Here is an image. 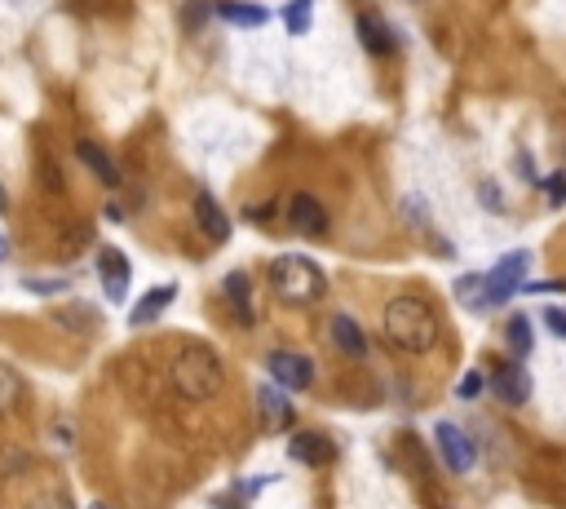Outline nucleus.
<instances>
[{
  "label": "nucleus",
  "instance_id": "obj_22",
  "mask_svg": "<svg viewBox=\"0 0 566 509\" xmlns=\"http://www.w3.org/2000/svg\"><path fill=\"white\" fill-rule=\"evenodd\" d=\"M483 385H487V381H483V372H465V377H461V385H457V394H461V398H478V394H483Z\"/></svg>",
  "mask_w": 566,
  "mask_h": 509
},
{
  "label": "nucleus",
  "instance_id": "obj_13",
  "mask_svg": "<svg viewBox=\"0 0 566 509\" xmlns=\"http://www.w3.org/2000/svg\"><path fill=\"white\" fill-rule=\"evenodd\" d=\"M288 452L301 461V465H327L332 456H336V448H332V439H323V435H292V443H288Z\"/></svg>",
  "mask_w": 566,
  "mask_h": 509
},
{
  "label": "nucleus",
  "instance_id": "obj_3",
  "mask_svg": "<svg viewBox=\"0 0 566 509\" xmlns=\"http://www.w3.org/2000/svg\"><path fill=\"white\" fill-rule=\"evenodd\" d=\"M270 284L275 292L288 301V305H314L323 292H327V275L319 262L301 257V253H284L275 266H270Z\"/></svg>",
  "mask_w": 566,
  "mask_h": 509
},
{
  "label": "nucleus",
  "instance_id": "obj_15",
  "mask_svg": "<svg viewBox=\"0 0 566 509\" xmlns=\"http://www.w3.org/2000/svg\"><path fill=\"white\" fill-rule=\"evenodd\" d=\"M226 297H231V305H235V320L240 324H253V284H249L244 270L226 275Z\"/></svg>",
  "mask_w": 566,
  "mask_h": 509
},
{
  "label": "nucleus",
  "instance_id": "obj_4",
  "mask_svg": "<svg viewBox=\"0 0 566 509\" xmlns=\"http://www.w3.org/2000/svg\"><path fill=\"white\" fill-rule=\"evenodd\" d=\"M531 270V257L527 253H509V257H500L487 275H478V297H474V311H492V305H505L527 279Z\"/></svg>",
  "mask_w": 566,
  "mask_h": 509
},
{
  "label": "nucleus",
  "instance_id": "obj_25",
  "mask_svg": "<svg viewBox=\"0 0 566 509\" xmlns=\"http://www.w3.org/2000/svg\"><path fill=\"white\" fill-rule=\"evenodd\" d=\"M544 324H548V333H553V337H566V320H562L557 305H548V311H544Z\"/></svg>",
  "mask_w": 566,
  "mask_h": 509
},
{
  "label": "nucleus",
  "instance_id": "obj_29",
  "mask_svg": "<svg viewBox=\"0 0 566 509\" xmlns=\"http://www.w3.org/2000/svg\"><path fill=\"white\" fill-rule=\"evenodd\" d=\"M89 509H106V505H102V500H97V505H89Z\"/></svg>",
  "mask_w": 566,
  "mask_h": 509
},
{
  "label": "nucleus",
  "instance_id": "obj_1",
  "mask_svg": "<svg viewBox=\"0 0 566 509\" xmlns=\"http://www.w3.org/2000/svg\"><path fill=\"white\" fill-rule=\"evenodd\" d=\"M390 346L407 350V355H425L438 346L442 337V324H438V311L425 301V297H394L385 305V320H381Z\"/></svg>",
  "mask_w": 566,
  "mask_h": 509
},
{
  "label": "nucleus",
  "instance_id": "obj_2",
  "mask_svg": "<svg viewBox=\"0 0 566 509\" xmlns=\"http://www.w3.org/2000/svg\"><path fill=\"white\" fill-rule=\"evenodd\" d=\"M169 381H173V390L182 394V398H190V403H208L217 390H221V381H226V368H221V359L208 350V346H182L177 355H173V363H169Z\"/></svg>",
  "mask_w": 566,
  "mask_h": 509
},
{
  "label": "nucleus",
  "instance_id": "obj_27",
  "mask_svg": "<svg viewBox=\"0 0 566 509\" xmlns=\"http://www.w3.org/2000/svg\"><path fill=\"white\" fill-rule=\"evenodd\" d=\"M483 199H487V209H500V190L492 182H483Z\"/></svg>",
  "mask_w": 566,
  "mask_h": 509
},
{
  "label": "nucleus",
  "instance_id": "obj_14",
  "mask_svg": "<svg viewBox=\"0 0 566 509\" xmlns=\"http://www.w3.org/2000/svg\"><path fill=\"white\" fill-rule=\"evenodd\" d=\"M173 297H177V288H173V284H160V288H151V292L138 301V311L129 315V324H134V328H142V324H155V320L164 315V305H169Z\"/></svg>",
  "mask_w": 566,
  "mask_h": 509
},
{
  "label": "nucleus",
  "instance_id": "obj_7",
  "mask_svg": "<svg viewBox=\"0 0 566 509\" xmlns=\"http://www.w3.org/2000/svg\"><path fill=\"white\" fill-rule=\"evenodd\" d=\"M257 413H262V421H266V430H288L292 426V403H288V394H284V385H275V381H262L257 385Z\"/></svg>",
  "mask_w": 566,
  "mask_h": 509
},
{
  "label": "nucleus",
  "instance_id": "obj_8",
  "mask_svg": "<svg viewBox=\"0 0 566 509\" xmlns=\"http://www.w3.org/2000/svg\"><path fill=\"white\" fill-rule=\"evenodd\" d=\"M288 227L301 231V235H323L327 231V209H323L314 195L301 190V195L288 199Z\"/></svg>",
  "mask_w": 566,
  "mask_h": 509
},
{
  "label": "nucleus",
  "instance_id": "obj_21",
  "mask_svg": "<svg viewBox=\"0 0 566 509\" xmlns=\"http://www.w3.org/2000/svg\"><path fill=\"white\" fill-rule=\"evenodd\" d=\"M310 10H314V0H288L284 5V27L292 36H305L310 32Z\"/></svg>",
  "mask_w": 566,
  "mask_h": 509
},
{
  "label": "nucleus",
  "instance_id": "obj_23",
  "mask_svg": "<svg viewBox=\"0 0 566 509\" xmlns=\"http://www.w3.org/2000/svg\"><path fill=\"white\" fill-rule=\"evenodd\" d=\"M32 509H71V500H67L62 491H45V496L32 500Z\"/></svg>",
  "mask_w": 566,
  "mask_h": 509
},
{
  "label": "nucleus",
  "instance_id": "obj_16",
  "mask_svg": "<svg viewBox=\"0 0 566 509\" xmlns=\"http://www.w3.org/2000/svg\"><path fill=\"white\" fill-rule=\"evenodd\" d=\"M355 27H359V41H363V49H368L372 58H385V54H390V45H394V41H390V27H385L377 14H359Z\"/></svg>",
  "mask_w": 566,
  "mask_h": 509
},
{
  "label": "nucleus",
  "instance_id": "obj_20",
  "mask_svg": "<svg viewBox=\"0 0 566 509\" xmlns=\"http://www.w3.org/2000/svg\"><path fill=\"white\" fill-rule=\"evenodd\" d=\"M19 398H23V381H19V372L0 363V417H5V413H14V407H19Z\"/></svg>",
  "mask_w": 566,
  "mask_h": 509
},
{
  "label": "nucleus",
  "instance_id": "obj_28",
  "mask_svg": "<svg viewBox=\"0 0 566 509\" xmlns=\"http://www.w3.org/2000/svg\"><path fill=\"white\" fill-rule=\"evenodd\" d=\"M5 253H10V244H5V235H0V262H5Z\"/></svg>",
  "mask_w": 566,
  "mask_h": 509
},
{
  "label": "nucleus",
  "instance_id": "obj_26",
  "mask_svg": "<svg viewBox=\"0 0 566 509\" xmlns=\"http://www.w3.org/2000/svg\"><path fill=\"white\" fill-rule=\"evenodd\" d=\"M544 190H548V204H553V209H562V190H566V186H562V173H553V177L544 182Z\"/></svg>",
  "mask_w": 566,
  "mask_h": 509
},
{
  "label": "nucleus",
  "instance_id": "obj_10",
  "mask_svg": "<svg viewBox=\"0 0 566 509\" xmlns=\"http://www.w3.org/2000/svg\"><path fill=\"white\" fill-rule=\"evenodd\" d=\"M492 390H496V398H500V403L522 407V403L531 398V377H527L518 363H500V368H496V377H492Z\"/></svg>",
  "mask_w": 566,
  "mask_h": 509
},
{
  "label": "nucleus",
  "instance_id": "obj_5",
  "mask_svg": "<svg viewBox=\"0 0 566 509\" xmlns=\"http://www.w3.org/2000/svg\"><path fill=\"white\" fill-rule=\"evenodd\" d=\"M434 439H438V452H442V465L451 470V474H470L474 465H478V448H474V439L461 430V426H438L434 430Z\"/></svg>",
  "mask_w": 566,
  "mask_h": 509
},
{
  "label": "nucleus",
  "instance_id": "obj_12",
  "mask_svg": "<svg viewBox=\"0 0 566 509\" xmlns=\"http://www.w3.org/2000/svg\"><path fill=\"white\" fill-rule=\"evenodd\" d=\"M332 346L342 350V355H350V359H363L368 355V337H363V328L350 315H336L332 320Z\"/></svg>",
  "mask_w": 566,
  "mask_h": 509
},
{
  "label": "nucleus",
  "instance_id": "obj_19",
  "mask_svg": "<svg viewBox=\"0 0 566 509\" xmlns=\"http://www.w3.org/2000/svg\"><path fill=\"white\" fill-rule=\"evenodd\" d=\"M505 342H509V355H513V359H527V355H531V346H535V328H531V320H527V315H513V320H509V328H505Z\"/></svg>",
  "mask_w": 566,
  "mask_h": 509
},
{
  "label": "nucleus",
  "instance_id": "obj_24",
  "mask_svg": "<svg viewBox=\"0 0 566 509\" xmlns=\"http://www.w3.org/2000/svg\"><path fill=\"white\" fill-rule=\"evenodd\" d=\"M23 288L27 292H58V288H67V279H23Z\"/></svg>",
  "mask_w": 566,
  "mask_h": 509
},
{
  "label": "nucleus",
  "instance_id": "obj_17",
  "mask_svg": "<svg viewBox=\"0 0 566 509\" xmlns=\"http://www.w3.org/2000/svg\"><path fill=\"white\" fill-rule=\"evenodd\" d=\"M217 19H221V23H235V27H266L270 14H266L262 5H244V0H221Z\"/></svg>",
  "mask_w": 566,
  "mask_h": 509
},
{
  "label": "nucleus",
  "instance_id": "obj_6",
  "mask_svg": "<svg viewBox=\"0 0 566 509\" xmlns=\"http://www.w3.org/2000/svg\"><path fill=\"white\" fill-rule=\"evenodd\" d=\"M266 372L284 390H310V381H314V363L301 359V355H292V350H270L266 355Z\"/></svg>",
  "mask_w": 566,
  "mask_h": 509
},
{
  "label": "nucleus",
  "instance_id": "obj_11",
  "mask_svg": "<svg viewBox=\"0 0 566 509\" xmlns=\"http://www.w3.org/2000/svg\"><path fill=\"white\" fill-rule=\"evenodd\" d=\"M195 222H199V231H204L212 244H226V240H231V218L221 213V204H217L208 190L195 195Z\"/></svg>",
  "mask_w": 566,
  "mask_h": 509
},
{
  "label": "nucleus",
  "instance_id": "obj_18",
  "mask_svg": "<svg viewBox=\"0 0 566 509\" xmlns=\"http://www.w3.org/2000/svg\"><path fill=\"white\" fill-rule=\"evenodd\" d=\"M76 155H80V160L93 169V177H102L106 186H120V169H116V160H111L102 147H93V142H80V147H76Z\"/></svg>",
  "mask_w": 566,
  "mask_h": 509
},
{
  "label": "nucleus",
  "instance_id": "obj_9",
  "mask_svg": "<svg viewBox=\"0 0 566 509\" xmlns=\"http://www.w3.org/2000/svg\"><path fill=\"white\" fill-rule=\"evenodd\" d=\"M97 270H102L106 301H125V292H129V257L120 248H102L97 253Z\"/></svg>",
  "mask_w": 566,
  "mask_h": 509
}]
</instances>
